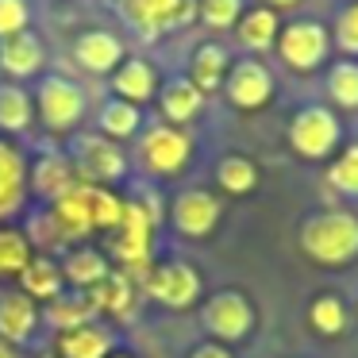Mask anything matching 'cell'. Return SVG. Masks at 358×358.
Returning a JSON list of instances; mask_svg holds the SVG:
<instances>
[{
  "mask_svg": "<svg viewBox=\"0 0 358 358\" xmlns=\"http://www.w3.org/2000/svg\"><path fill=\"white\" fill-rule=\"evenodd\" d=\"M327 96L343 112H358V62L355 58H339L327 70Z\"/></svg>",
  "mask_w": 358,
  "mask_h": 358,
  "instance_id": "cell-32",
  "label": "cell"
},
{
  "mask_svg": "<svg viewBox=\"0 0 358 358\" xmlns=\"http://www.w3.org/2000/svg\"><path fill=\"white\" fill-rule=\"evenodd\" d=\"M155 101H158V116H162V124H170V127H185V124H193V120L204 112V93L185 78V73L158 81Z\"/></svg>",
  "mask_w": 358,
  "mask_h": 358,
  "instance_id": "cell-17",
  "label": "cell"
},
{
  "mask_svg": "<svg viewBox=\"0 0 358 358\" xmlns=\"http://www.w3.org/2000/svg\"><path fill=\"white\" fill-rule=\"evenodd\" d=\"M16 289L27 296V301H35L43 308L47 301H55L58 293H66V281H62V266H58V258L50 255H35L31 262L20 270L16 278Z\"/></svg>",
  "mask_w": 358,
  "mask_h": 358,
  "instance_id": "cell-23",
  "label": "cell"
},
{
  "mask_svg": "<svg viewBox=\"0 0 358 358\" xmlns=\"http://www.w3.org/2000/svg\"><path fill=\"white\" fill-rule=\"evenodd\" d=\"M31 31V0H0V39Z\"/></svg>",
  "mask_w": 358,
  "mask_h": 358,
  "instance_id": "cell-37",
  "label": "cell"
},
{
  "mask_svg": "<svg viewBox=\"0 0 358 358\" xmlns=\"http://www.w3.org/2000/svg\"><path fill=\"white\" fill-rule=\"evenodd\" d=\"M227 70H231V55H227L224 43H201V47L193 50V58H189L185 78L208 96V93H216V89H224Z\"/></svg>",
  "mask_w": 358,
  "mask_h": 358,
  "instance_id": "cell-26",
  "label": "cell"
},
{
  "mask_svg": "<svg viewBox=\"0 0 358 358\" xmlns=\"http://www.w3.org/2000/svg\"><path fill=\"white\" fill-rule=\"evenodd\" d=\"M55 350L58 358H108L116 350V331L104 320H93V324L55 335Z\"/></svg>",
  "mask_w": 358,
  "mask_h": 358,
  "instance_id": "cell-21",
  "label": "cell"
},
{
  "mask_svg": "<svg viewBox=\"0 0 358 358\" xmlns=\"http://www.w3.org/2000/svg\"><path fill=\"white\" fill-rule=\"evenodd\" d=\"M85 296L93 301V312H96V316H116V320H124L127 312L135 308V296H139V289H135V278H131V273H124V270H116V266H112L108 278H104L101 285H93Z\"/></svg>",
  "mask_w": 358,
  "mask_h": 358,
  "instance_id": "cell-25",
  "label": "cell"
},
{
  "mask_svg": "<svg viewBox=\"0 0 358 358\" xmlns=\"http://www.w3.org/2000/svg\"><path fill=\"white\" fill-rule=\"evenodd\" d=\"M224 220V201L212 189H181L170 204V224L181 239H208Z\"/></svg>",
  "mask_w": 358,
  "mask_h": 358,
  "instance_id": "cell-12",
  "label": "cell"
},
{
  "mask_svg": "<svg viewBox=\"0 0 358 358\" xmlns=\"http://www.w3.org/2000/svg\"><path fill=\"white\" fill-rule=\"evenodd\" d=\"M258 4H262V8H273L281 16V12H289V8H296V4H301V0H258Z\"/></svg>",
  "mask_w": 358,
  "mask_h": 358,
  "instance_id": "cell-39",
  "label": "cell"
},
{
  "mask_svg": "<svg viewBox=\"0 0 358 358\" xmlns=\"http://www.w3.org/2000/svg\"><path fill=\"white\" fill-rule=\"evenodd\" d=\"M155 224H158V204L147 201H124L120 224L104 235V255L116 270L135 273L150 270V243H155Z\"/></svg>",
  "mask_w": 358,
  "mask_h": 358,
  "instance_id": "cell-4",
  "label": "cell"
},
{
  "mask_svg": "<svg viewBox=\"0 0 358 358\" xmlns=\"http://www.w3.org/2000/svg\"><path fill=\"white\" fill-rule=\"evenodd\" d=\"M258 181H262V170H258V162L250 155H224L216 162V185H220V193H227V196L255 193Z\"/></svg>",
  "mask_w": 358,
  "mask_h": 358,
  "instance_id": "cell-30",
  "label": "cell"
},
{
  "mask_svg": "<svg viewBox=\"0 0 358 358\" xmlns=\"http://www.w3.org/2000/svg\"><path fill=\"white\" fill-rule=\"evenodd\" d=\"M39 327H43L39 304L27 301L20 289H4V293H0V343H8V347L20 350L35 339Z\"/></svg>",
  "mask_w": 358,
  "mask_h": 358,
  "instance_id": "cell-18",
  "label": "cell"
},
{
  "mask_svg": "<svg viewBox=\"0 0 358 358\" xmlns=\"http://www.w3.org/2000/svg\"><path fill=\"white\" fill-rule=\"evenodd\" d=\"M35 258V243L24 227L0 224V281H16L20 270Z\"/></svg>",
  "mask_w": 358,
  "mask_h": 358,
  "instance_id": "cell-31",
  "label": "cell"
},
{
  "mask_svg": "<svg viewBox=\"0 0 358 358\" xmlns=\"http://www.w3.org/2000/svg\"><path fill=\"white\" fill-rule=\"evenodd\" d=\"M0 358H24V355L16 347H8V343H0Z\"/></svg>",
  "mask_w": 358,
  "mask_h": 358,
  "instance_id": "cell-40",
  "label": "cell"
},
{
  "mask_svg": "<svg viewBox=\"0 0 358 358\" xmlns=\"http://www.w3.org/2000/svg\"><path fill=\"white\" fill-rule=\"evenodd\" d=\"M331 47H339L347 58L358 62V0H347L339 8V20L331 27Z\"/></svg>",
  "mask_w": 358,
  "mask_h": 358,
  "instance_id": "cell-36",
  "label": "cell"
},
{
  "mask_svg": "<svg viewBox=\"0 0 358 358\" xmlns=\"http://www.w3.org/2000/svg\"><path fill=\"white\" fill-rule=\"evenodd\" d=\"M62 155L70 158L78 181H85V185L112 189V185H120V181L127 178L124 147L112 143V139H104V135H96V131H73L70 139H66Z\"/></svg>",
  "mask_w": 358,
  "mask_h": 358,
  "instance_id": "cell-5",
  "label": "cell"
},
{
  "mask_svg": "<svg viewBox=\"0 0 358 358\" xmlns=\"http://www.w3.org/2000/svg\"><path fill=\"white\" fill-rule=\"evenodd\" d=\"M73 185H78V173H73L70 158L62 150H43L27 162V196L43 201L47 208L62 201Z\"/></svg>",
  "mask_w": 358,
  "mask_h": 358,
  "instance_id": "cell-15",
  "label": "cell"
},
{
  "mask_svg": "<svg viewBox=\"0 0 358 358\" xmlns=\"http://www.w3.org/2000/svg\"><path fill=\"white\" fill-rule=\"evenodd\" d=\"M70 58L78 62V70L93 73V78H112L120 70V62L127 58V47L108 27H89V31L73 35Z\"/></svg>",
  "mask_w": 358,
  "mask_h": 358,
  "instance_id": "cell-14",
  "label": "cell"
},
{
  "mask_svg": "<svg viewBox=\"0 0 358 358\" xmlns=\"http://www.w3.org/2000/svg\"><path fill=\"white\" fill-rule=\"evenodd\" d=\"M58 266H62L66 289H78V293H89V289L101 285V281L112 273L108 255H104L101 247H89V243H73Z\"/></svg>",
  "mask_w": 358,
  "mask_h": 358,
  "instance_id": "cell-20",
  "label": "cell"
},
{
  "mask_svg": "<svg viewBox=\"0 0 358 358\" xmlns=\"http://www.w3.org/2000/svg\"><path fill=\"white\" fill-rule=\"evenodd\" d=\"M143 293L150 301H158L162 308L185 312L201 301L204 281L196 273V266H189L185 258H166V262H155L147 273H143Z\"/></svg>",
  "mask_w": 358,
  "mask_h": 358,
  "instance_id": "cell-8",
  "label": "cell"
},
{
  "mask_svg": "<svg viewBox=\"0 0 358 358\" xmlns=\"http://www.w3.org/2000/svg\"><path fill=\"white\" fill-rule=\"evenodd\" d=\"M327 185L339 196H358V143L339 150L331 166H327Z\"/></svg>",
  "mask_w": 358,
  "mask_h": 358,
  "instance_id": "cell-35",
  "label": "cell"
},
{
  "mask_svg": "<svg viewBox=\"0 0 358 358\" xmlns=\"http://www.w3.org/2000/svg\"><path fill=\"white\" fill-rule=\"evenodd\" d=\"M278 55L289 70L296 73H312L327 62L331 55V31H327L320 20H293V24H281L278 31Z\"/></svg>",
  "mask_w": 358,
  "mask_h": 358,
  "instance_id": "cell-10",
  "label": "cell"
},
{
  "mask_svg": "<svg viewBox=\"0 0 358 358\" xmlns=\"http://www.w3.org/2000/svg\"><path fill=\"white\" fill-rule=\"evenodd\" d=\"M308 324H312V331H316V335L335 339V335L347 331V304H343L335 293L316 296V301L308 304Z\"/></svg>",
  "mask_w": 358,
  "mask_h": 358,
  "instance_id": "cell-33",
  "label": "cell"
},
{
  "mask_svg": "<svg viewBox=\"0 0 358 358\" xmlns=\"http://www.w3.org/2000/svg\"><path fill=\"white\" fill-rule=\"evenodd\" d=\"M43 70H47V43L35 31H20L12 39H0V73H4V81L24 85V81L43 78Z\"/></svg>",
  "mask_w": 358,
  "mask_h": 358,
  "instance_id": "cell-16",
  "label": "cell"
},
{
  "mask_svg": "<svg viewBox=\"0 0 358 358\" xmlns=\"http://www.w3.org/2000/svg\"><path fill=\"white\" fill-rule=\"evenodd\" d=\"M31 104H35V127H43L47 135H58V139H70L89 116V93L66 73L35 78Z\"/></svg>",
  "mask_w": 358,
  "mask_h": 358,
  "instance_id": "cell-3",
  "label": "cell"
},
{
  "mask_svg": "<svg viewBox=\"0 0 358 358\" xmlns=\"http://www.w3.org/2000/svg\"><path fill=\"white\" fill-rule=\"evenodd\" d=\"M108 358H135V355H131V350H124V347H116V350H112Z\"/></svg>",
  "mask_w": 358,
  "mask_h": 358,
  "instance_id": "cell-41",
  "label": "cell"
},
{
  "mask_svg": "<svg viewBox=\"0 0 358 358\" xmlns=\"http://www.w3.org/2000/svg\"><path fill=\"white\" fill-rule=\"evenodd\" d=\"M255 320H258L255 304H250V296L239 293V289H220V293H212L208 301L201 304L204 331H208L212 343H224V347L247 339V335L255 331Z\"/></svg>",
  "mask_w": 358,
  "mask_h": 358,
  "instance_id": "cell-9",
  "label": "cell"
},
{
  "mask_svg": "<svg viewBox=\"0 0 358 358\" xmlns=\"http://www.w3.org/2000/svg\"><path fill=\"white\" fill-rule=\"evenodd\" d=\"M35 127L31 89L16 81H0V139L4 135H27Z\"/></svg>",
  "mask_w": 358,
  "mask_h": 358,
  "instance_id": "cell-28",
  "label": "cell"
},
{
  "mask_svg": "<svg viewBox=\"0 0 358 358\" xmlns=\"http://www.w3.org/2000/svg\"><path fill=\"white\" fill-rule=\"evenodd\" d=\"M47 212H50V220H55L58 235L73 247L78 239H89V235H96V231L108 235L112 227L120 224V216H124V196H120L116 189H101V185L78 181V185H73L58 204H50Z\"/></svg>",
  "mask_w": 358,
  "mask_h": 358,
  "instance_id": "cell-1",
  "label": "cell"
},
{
  "mask_svg": "<svg viewBox=\"0 0 358 358\" xmlns=\"http://www.w3.org/2000/svg\"><path fill=\"white\" fill-rule=\"evenodd\" d=\"M289 147L304 162H327L343 143V124L327 104H304L289 120Z\"/></svg>",
  "mask_w": 358,
  "mask_h": 358,
  "instance_id": "cell-6",
  "label": "cell"
},
{
  "mask_svg": "<svg viewBox=\"0 0 358 358\" xmlns=\"http://www.w3.org/2000/svg\"><path fill=\"white\" fill-rule=\"evenodd\" d=\"M296 247L308 262L324 266V270H343V266L358 262V216L343 208L312 212L301 220Z\"/></svg>",
  "mask_w": 358,
  "mask_h": 358,
  "instance_id": "cell-2",
  "label": "cell"
},
{
  "mask_svg": "<svg viewBox=\"0 0 358 358\" xmlns=\"http://www.w3.org/2000/svg\"><path fill=\"white\" fill-rule=\"evenodd\" d=\"M143 131V108L139 104H127L120 96H108V101L96 108V135L112 143H127Z\"/></svg>",
  "mask_w": 358,
  "mask_h": 358,
  "instance_id": "cell-29",
  "label": "cell"
},
{
  "mask_svg": "<svg viewBox=\"0 0 358 358\" xmlns=\"http://www.w3.org/2000/svg\"><path fill=\"white\" fill-rule=\"evenodd\" d=\"M278 31H281V16H278L273 8H262V4L247 8V12L239 16V24H235V39H239V47L247 50L250 58L273 50Z\"/></svg>",
  "mask_w": 358,
  "mask_h": 358,
  "instance_id": "cell-24",
  "label": "cell"
},
{
  "mask_svg": "<svg viewBox=\"0 0 358 358\" xmlns=\"http://www.w3.org/2000/svg\"><path fill=\"white\" fill-rule=\"evenodd\" d=\"M247 12V0H196V20L212 31H231Z\"/></svg>",
  "mask_w": 358,
  "mask_h": 358,
  "instance_id": "cell-34",
  "label": "cell"
},
{
  "mask_svg": "<svg viewBox=\"0 0 358 358\" xmlns=\"http://www.w3.org/2000/svg\"><path fill=\"white\" fill-rule=\"evenodd\" d=\"M120 12L147 39L196 24V0H120Z\"/></svg>",
  "mask_w": 358,
  "mask_h": 358,
  "instance_id": "cell-13",
  "label": "cell"
},
{
  "mask_svg": "<svg viewBox=\"0 0 358 358\" xmlns=\"http://www.w3.org/2000/svg\"><path fill=\"white\" fill-rule=\"evenodd\" d=\"M39 320L62 335V331H73V327H81V324H93L96 312H93V301H89L85 293H78V289H66V293L55 296V301L43 304V308H39Z\"/></svg>",
  "mask_w": 358,
  "mask_h": 358,
  "instance_id": "cell-27",
  "label": "cell"
},
{
  "mask_svg": "<svg viewBox=\"0 0 358 358\" xmlns=\"http://www.w3.org/2000/svg\"><path fill=\"white\" fill-rule=\"evenodd\" d=\"M189 358H235V355H231V347H224V343L204 339V343H196V347L189 350Z\"/></svg>",
  "mask_w": 358,
  "mask_h": 358,
  "instance_id": "cell-38",
  "label": "cell"
},
{
  "mask_svg": "<svg viewBox=\"0 0 358 358\" xmlns=\"http://www.w3.org/2000/svg\"><path fill=\"white\" fill-rule=\"evenodd\" d=\"M273 89H278V81H273L270 66L262 58H250V55L235 58L227 78H224V96L239 112H262L273 101Z\"/></svg>",
  "mask_w": 358,
  "mask_h": 358,
  "instance_id": "cell-11",
  "label": "cell"
},
{
  "mask_svg": "<svg viewBox=\"0 0 358 358\" xmlns=\"http://www.w3.org/2000/svg\"><path fill=\"white\" fill-rule=\"evenodd\" d=\"M139 139V166L143 173H150V178H178L181 170L189 166V158H193V139H189L185 127H170V124H147L143 127V135H135Z\"/></svg>",
  "mask_w": 358,
  "mask_h": 358,
  "instance_id": "cell-7",
  "label": "cell"
},
{
  "mask_svg": "<svg viewBox=\"0 0 358 358\" xmlns=\"http://www.w3.org/2000/svg\"><path fill=\"white\" fill-rule=\"evenodd\" d=\"M158 93V70L147 62V58H124L120 70L112 73V96L127 104H150Z\"/></svg>",
  "mask_w": 358,
  "mask_h": 358,
  "instance_id": "cell-22",
  "label": "cell"
},
{
  "mask_svg": "<svg viewBox=\"0 0 358 358\" xmlns=\"http://www.w3.org/2000/svg\"><path fill=\"white\" fill-rule=\"evenodd\" d=\"M27 204V158L16 143L0 139V224Z\"/></svg>",
  "mask_w": 358,
  "mask_h": 358,
  "instance_id": "cell-19",
  "label": "cell"
}]
</instances>
